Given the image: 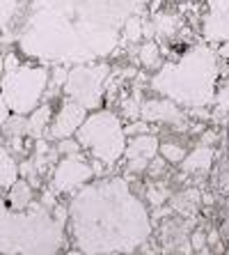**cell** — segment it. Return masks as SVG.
Instances as JSON below:
<instances>
[{"label":"cell","instance_id":"obj_1","mask_svg":"<svg viewBox=\"0 0 229 255\" xmlns=\"http://www.w3.org/2000/svg\"><path fill=\"white\" fill-rule=\"evenodd\" d=\"M69 235L87 255H131L152 237L147 205L122 177L85 184L67 212Z\"/></svg>","mask_w":229,"mask_h":255},{"label":"cell","instance_id":"obj_2","mask_svg":"<svg viewBox=\"0 0 229 255\" xmlns=\"http://www.w3.org/2000/svg\"><path fill=\"white\" fill-rule=\"evenodd\" d=\"M216 76H218L216 53L209 46L200 44V46L190 48L179 62L165 65L156 74L152 85L158 95L167 97L174 104L197 108L213 101Z\"/></svg>","mask_w":229,"mask_h":255},{"label":"cell","instance_id":"obj_3","mask_svg":"<svg viewBox=\"0 0 229 255\" xmlns=\"http://www.w3.org/2000/svg\"><path fill=\"white\" fill-rule=\"evenodd\" d=\"M65 244V226L41 205H30L23 212L9 214L7 253L58 255Z\"/></svg>","mask_w":229,"mask_h":255},{"label":"cell","instance_id":"obj_4","mask_svg":"<svg viewBox=\"0 0 229 255\" xmlns=\"http://www.w3.org/2000/svg\"><path fill=\"white\" fill-rule=\"evenodd\" d=\"M76 140L103 166H115L126 152V133L122 120L110 111H96L78 127Z\"/></svg>","mask_w":229,"mask_h":255},{"label":"cell","instance_id":"obj_5","mask_svg":"<svg viewBox=\"0 0 229 255\" xmlns=\"http://www.w3.org/2000/svg\"><path fill=\"white\" fill-rule=\"evenodd\" d=\"M48 78L51 74L44 65H18L7 69L0 83V95L14 115H28L39 106L41 95L48 88Z\"/></svg>","mask_w":229,"mask_h":255},{"label":"cell","instance_id":"obj_6","mask_svg":"<svg viewBox=\"0 0 229 255\" xmlns=\"http://www.w3.org/2000/svg\"><path fill=\"white\" fill-rule=\"evenodd\" d=\"M108 65H92V62H82V65L74 67L67 74L65 81V95L67 99L80 104L85 111L99 108L101 97H103V83H106Z\"/></svg>","mask_w":229,"mask_h":255},{"label":"cell","instance_id":"obj_7","mask_svg":"<svg viewBox=\"0 0 229 255\" xmlns=\"http://www.w3.org/2000/svg\"><path fill=\"white\" fill-rule=\"evenodd\" d=\"M92 177H94V168L89 166L87 161L80 159L78 154H67L55 166L51 186H53L55 193H71V191L89 184Z\"/></svg>","mask_w":229,"mask_h":255},{"label":"cell","instance_id":"obj_8","mask_svg":"<svg viewBox=\"0 0 229 255\" xmlns=\"http://www.w3.org/2000/svg\"><path fill=\"white\" fill-rule=\"evenodd\" d=\"M85 118H87V111L80 106V104H76V101L67 99L65 104H62V108H60V113L55 115V122L53 127H51V136L53 138H69L71 133H76L78 127L85 122Z\"/></svg>","mask_w":229,"mask_h":255},{"label":"cell","instance_id":"obj_9","mask_svg":"<svg viewBox=\"0 0 229 255\" xmlns=\"http://www.w3.org/2000/svg\"><path fill=\"white\" fill-rule=\"evenodd\" d=\"M140 118L145 122H181L183 115L179 113V108L174 106V101L170 99H152L147 101L140 111Z\"/></svg>","mask_w":229,"mask_h":255},{"label":"cell","instance_id":"obj_10","mask_svg":"<svg viewBox=\"0 0 229 255\" xmlns=\"http://www.w3.org/2000/svg\"><path fill=\"white\" fill-rule=\"evenodd\" d=\"M158 140L156 136H147V133H142V136L133 138V140H126V152L124 156L126 159H145V161H152L153 156L158 154Z\"/></svg>","mask_w":229,"mask_h":255},{"label":"cell","instance_id":"obj_11","mask_svg":"<svg viewBox=\"0 0 229 255\" xmlns=\"http://www.w3.org/2000/svg\"><path fill=\"white\" fill-rule=\"evenodd\" d=\"M206 39L213 42H229V9L225 12H211L204 23Z\"/></svg>","mask_w":229,"mask_h":255},{"label":"cell","instance_id":"obj_12","mask_svg":"<svg viewBox=\"0 0 229 255\" xmlns=\"http://www.w3.org/2000/svg\"><path fill=\"white\" fill-rule=\"evenodd\" d=\"M32 205V191H30L28 182H21L16 179L12 186H9V207L12 212H23Z\"/></svg>","mask_w":229,"mask_h":255},{"label":"cell","instance_id":"obj_13","mask_svg":"<svg viewBox=\"0 0 229 255\" xmlns=\"http://www.w3.org/2000/svg\"><path fill=\"white\" fill-rule=\"evenodd\" d=\"M48 120H51V106H48V104L46 106H37L35 111H32V115L25 120V133L39 138L41 133L46 131Z\"/></svg>","mask_w":229,"mask_h":255},{"label":"cell","instance_id":"obj_14","mask_svg":"<svg viewBox=\"0 0 229 255\" xmlns=\"http://www.w3.org/2000/svg\"><path fill=\"white\" fill-rule=\"evenodd\" d=\"M211 161H213L211 149L200 147V149H195L193 154L186 156L181 163H183V170L186 172H197V170H209V168H211Z\"/></svg>","mask_w":229,"mask_h":255},{"label":"cell","instance_id":"obj_15","mask_svg":"<svg viewBox=\"0 0 229 255\" xmlns=\"http://www.w3.org/2000/svg\"><path fill=\"white\" fill-rule=\"evenodd\" d=\"M18 179V166L7 149L0 147V189H9Z\"/></svg>","mask_w":229,"mask_h":255},{"label":"cell","instance_id":"obj_16","mask_svg":"<svg viewBox=\"0 0 229 255\" xmlns=\"http://www.w3.org/2000/svg\"><path fill=\"white\" fill-rule=\"evenodd\" d=\"M9 214H12V209H7L2 198H0V253H7V226H9Z\"/></svg>","mask_w":229,"mask_h":255},{"label":"cell","instance_id":"obj_17","mask_svg":"<svg viewBox=\"0 0 229 255\" xmlns=\"http://www.w3.org/2000/svg\"><path fill=\"white\" fill-rule=\"evenodd\" d=\"M158 152L163 154V159L170 161V163H181V161L186 159V152H183L179 145H172V142H165V145H160Z\"/></svg>","mask_w":229,"mask_h":255},{"label":"cell","instance_id":"obj_18","mask_svg":"<svg viewBox=\"0 0 229 255\" xmlns=\"http://www.w3.org/2000/svg\"><path fill=\"white\" fill-rule=\"evenodd\" d=\"M156 30H158V35L170 37L176 30V18L167 16V14H158V16H156Z\"/></svg>","mask_w":229,"mask_h":255},{"label":"cell","instance_id":"obj_19","mask_svg":"<svg viewBox=\"0 0 229 255\" xmlns=\"http://www.w3.org/2000/svg\"><path fill=\"white\" fill-rule=\"evenodd\" d=\"M140 60L147 67H156V65H158V46H156V42H147L145 46H142Z\"/></svg>","mask_w":229,"mask_h":255},{"label":"cell","instance_id":"obj_20","mask_svg":"<svg viewBox=\"0 0 229 255\" xmlns=\"http://www.w3.org/2000/svg\"><path fill=\"white\" fill-rule=\"evenodd\" d=\"M124 37H126V39H138V37H140V23H138L135 18H129V21L124 23Z\"/></svg>","mask_w":229,"mask_h":255},{"label":"cell","instance_id":"obj_21","mask_svg":"<svg viewBox=\"0 0 229 255\" xmlns=\"http://www.w3.org/2000/svg\"><path fill=\"white\" fill-rule=\"evenodd\" d=\"M78 149H80V145L76 142H71L65 138V142H60V152H65V154H78Z\"/></svg>","mask_w":229,"mask_h":255},{"label":"cell","instance_id":"obj_22","mask_svg":"<svg viewBox=\"0 0 229 255\" xmlns=\"http://www.w3.org/2000/svg\"><path fill=\"white\" fill-rule=\"evenodd\" d=\"M209 5H211V12H225L229 9V0H209Z\"/></svg>","mask_w":229,"mask_h":255},{"label":"cell","instance_id":"obj_23","mask_svg":"<svg viewBox=\"0 0 229 255\" xmlns=\"http://www.w3.org/2000/svg\"><path fill=\"white\" fill-rule=\"evenodd\" d=\"M7 115H9V108H7L5 99H2V95H0V129L5 127V122H7Z\"/></svg>","mask_w":229,"mask_h":255},{"label":"cell","instance_id":"obj_24","mask_svg":"<svg viewBox=\"0 0 229 255\" xmlns=\"http://www.w3.org/2000/svg\"><path fill=\"white\" fill-rule=\"evenodd\" d=\"M190 242H193V249H202V246H204V235H202V232H195Z\"/></svg>","mask_w":229,"mask_h":255},{"label":"cell","instance_id":"obj_25","mask_svg":"<svg viewBox=\"0 0 229 255\" xmlns=\"http://www.w3.org/2000/svg\"><path fill=\"white\" fill-rule=\"evenodd\" d=\"M67 255H87V253H82L80 249H71V251H69V253H67Z\"/></svg>","mask_w":229,"mask_h":255},{"label":"cell","instance_id":"obj_26","mask_svg":"<svg viewBox=\"0 0 229 255\" xmlns=\"http://www.w3.org/2000/svg\"><path fill=\"white\" fill-rule=\"evenodd\" d=\"M220 55H225V58H227V55H229V44H225V46L220 48Z\"/></svg>","mask_w":229,"mask_h":255},{"label":"cell","instance_id":"obj_27","mask_svg":"<svg viewBox=\"0 0 229 255\" xmlns=\"http://www.w3.org/2000/svg\"><path fill=\"white\" fill-rule=\"evenodd\" d=\"M0 65H2V60H0Z\"/></svg>","mask_w":229,"mask_h":255}]
</instances>
